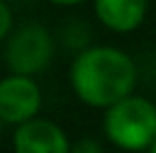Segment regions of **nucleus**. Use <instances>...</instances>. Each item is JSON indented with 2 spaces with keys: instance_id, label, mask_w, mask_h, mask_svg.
Returning <instances> with one entry per match:
<instances>
[{
  "instance_id": "nucleus-5",
  "label": "nucleus",
  "mask_w": 156,
  "mask_h": 153,
  "mask_svg": "<svg viewBox=\"0 0 156 153\" xmlns=\"http://www.w3.org/2000/svg\"><path fill=\"white\" fill-rule=\"evenodd\" d=\"M14 146L18 153H66L73 146L57 124L48 119H27L14 133Z\"/></svg>"
},
{
  "instance_id": "nucleus-9",
  "label": "nucleus",
  "mask_w": 156,
  "mask_h": 153,
  "mask_svg": "<svg viewBox=\"0 0 156 153\" xmlns=\"http://www.w3.org/2000/svg\"><path fill=\"white\" fill-rule=\"evenodd\" d=\"M50 2H57V5H77L82 0H50Z\"/></svg>"
},
{
  "instance_id": "nucleus-2",
  "label": "nucleus",
  "mask_w": 156,
  "mask_h": 153,
  "mask_svg": "<svg viewBox=\"0 0 156 153\" xmlns=\"http://www.w3.org/2000/svg\"><path fill=\"white\" fill-rule=\"evenodd\" d=\"M106 138L127 151H140L156 140V106L140 97H125L109 106L104 117Z\"/></svg>"
},
{
  "instance_id": "nucleus-10",
  "label": "nucleus",
  "mask_w": 156,
  "mask_h": 153,
  "mask_svg": "<svg viewBox=\"0 0 156 153\" xmlns=\"http://www.w3.org/2000/svg\"><path fill=\"white\" fill-rule=\"evenodd\" d=\"M149 149H152V151H154V153H156V140H154V142H152V146H149Z\"/></svg>"
},
{
  "instance_id": "nucleus-3",
  "label": "nucleus",
  "mask_w": 156,
  "mask_h": 153,
  "mask_svg": "<svg viewBox=\"0 0 156 153\" xmlns=\"http://www.w3.org/2000/svg\"><path fill=\"white\" fill-rule=\"evenodd\" d=\"M52 56V38L41 25H23L9 38L5 59L16 75H34L48 65Z\"/></svg>"
},
{
  "instance_id": "nucleus-4",
  "label": "nucleus",
  "mask_w": 156,
  "mask_h": 153,
  "mask_svg": "<svg viewBox=\"0 0 156 153\" xmlns=\"http://www.w3.org/2000/svg\"><path fill=\"white\" fill-rule=\"evenodd\" d=\"M41 108V90L30 75H16L0 81V119L7 124H23Z\"/></svg>"
},
{
  "instance_id": "nucleus-11",
  "label": "nucleus",
  "mask_w": 156,
  "mask_h": 153,
  "mask_svg": "<svg viewBox=\"0 0 156 153\" xmlns=\"http://www.w3.org/2000/svg\"><path fill=\"white\" fill-rule=\"evenodd\" d=\"M0 126H2V119H0Z\"/></svg>"
},
{
  "instance_id": "nucleus-6",
  "label": "nucleus",
  "mask_w": 156,
  "mask_h": 153,
  "mask_svg": "<svg viewBox=\"0 0 156 153\" xmlns=\"http://www.w3.org/2000/svg\"><path fill=\"white\" fill-rule=\"evenodd\" d=\"M147 0H95L100 23L113 32H131L143 23Z\"/></svg>"
},
{
  "instance_id": "nucleus-7",
  "label": "nucleus",
  "mask_w": 156,
  "mask_h": 153,
  "mask_svg": "<svg viewBox=\"0 0 156 153\" xmlns=\"http://www.w3.org/2000/svg\"><path fill=\"white\" fill-rule=\"evenodd\" d=\"M9 29H12V12H9V7L0 0V41L9 34Z\"/></svg>"
},
{
  "instance_id": "nucleus-8",
  "label": "nucleus",
  "mask_w": 156,
  "mask_h": 153,
  "mask_svg": "<svg viewBox=\"0 0 156 153\" xmlns=\"http://www.w3.org/2000/svg\"><path fill=\"white\" fill-rule=\"evenodd\" d=\"M73 151H75V153H100V151H102V146L98 144V142L84 140V142H79V144H75V146H73Z\"/></svg>"
},
{
  "instance_id": "nucleus-1",
  "label": "nucleus",
  "mask_w": 156,
  "mask_h": 153,
  "mask_svg": "<svg viewBox=\"0 0 156 153\" xmlns=\"http://www.w3.org/2000/svg\"><path fill=\"white\" fill-rule=\"evenodd\" d=\"M70 81L75 95L95 108H109L131 95L136 65L125 52L113 47H90L73 63Z\"/></svg>"
}]
</instances>
